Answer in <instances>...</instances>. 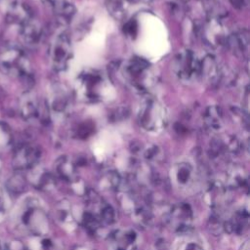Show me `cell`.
<instances>
[{"mask_svg":"<svg viewBox=\"0 0 250 250\" xmlns=\"http://www.w3.org/2000/svg\"><path fill=\"white\" fill-rule=\"evenodd\" d=\"M111 72L134 92L146 94L152 89L157 82V73L151 64L143 58L134 57L122 62H117L110 66Z\"/></svg>","mask_w":250,"mask_h":250,"instance_id":"obj_1","label":"cell"},{"mask_svg":"<svg viewBox=\"0 0 250 250\" xmlns=\"http://www.w3.org/2000/svg\"><path fill=\"white\" fill-rule=\"evenodd\" d=\"M105 75L97 68H86L75 80V94L85 103L102 101L107 91L108 83Z\"/></svg>","mask_w":250,"mask_h":250,"instance_id":"obj_2","label":"cell"},{"mask_svg":"<svg viewBox=\"0 0 250 250\" xmlns=\"http://www.w3.org/2000/svg\"><path fill=\"white\" fill-rule=\"evenodd\" d=\"M137 119L144 130L158 133L166 127L168 115L165 106L159 101L146 97L139 104Z\"/></svg>","mask_w":250,"mask_h":250,"instance_id":"obj_3","label":"cell"},{"mask_svg":"<svg viewBox=\"0 0 250 250\" xmlns=\"http://www.w3.org/2000/svg\"><path fill=\"white\" fill-rule=\"evenodd\" d=\"M201 59L190 49L179 51L172 62V69L179 80L193 83L200 78Z\"/></svg>","mask_w":250,"mask_h":250,"instance_id":"obj_4","label":"cell"},{"mask_svg":"<svg viewBox=\"0 0 250 250\" xmlns=\"http://www.w3.org/2000/svg\"><path fill=\"white\" fill-rule=\"evenodd\" d=\"M170 180L173 186L178 189L182 191H190L197 188L199 175L191 162L182 160L171 167Z\"/></svg>","mask_w":250,"mask_h":250,"instance_id":"obj_5","label":"cell"},{"mask_svg":"<svg viewBox=\"0 0 250 250\" xmlns=\"http://www.w3.org/2000/svg\"><path fill=\"white\" fill-rule=\"evenodd\" d=\"M49 57L51 64L56 71H64L72 59V45L69 36L65 32H61L53 39Z\"/></svg>","mask_w":250,"mask_h":250,"instance_id":"obj_6","label":"cell"},{"mask_svg":"<svg viewBox=\"0 0 250 250\" xmlns=\"http://www.w3.org/2000/svg\"><path fill=\"white\" fill-rule=\"evenodd\" d=\"M229 34L222 20L216 17H208L202 25V38L204 42L213 49L227 46Z\"/></svg>","mask_w":250,"mask_h":250,"instance_id":"obj_7","label":"cell"},{"mask_svg":"<svg viewBox=\"0 0 250 250\" xmlns=\"http://www.w3.org/2000/svg\"><path fill=\"white\" fill-rule=\"evenodd\" d=\"M165 219L174 230L181 234H187L185 232L188 231L192 222V211L188 204H176L167 210Z\"/></svg>","mask_w":250,"mask_h":250,"instance_id":"obj_8","label":"cell"},{"mask_svg":"<svg viewBox=\"0 0 250 250\" xmlns=\"http://www.w3.org/2000/svg\"><path fill=\"white\" fill-rule=\"evenodd\" d=\"M48 106L50 112L57 117L64 118L69 114L71 108V98L67 89L62 84H55L52 87Z\"/></svg>","mask_w":250,"mask_h":250,"instance_id":"obj_9","label":"cell"},{"mask_svg":"<svg viewBox=\"0 0 250 250\" xmlns=\"http://www.w3.org/2000/svg\"><path fill=\"white\" fill-rule=\"evenodd\" d=\"M138 244V232L132 228H120L108 235L110 250H136Z\"/></svg>","mask_w":250,"mask_h":250,"instance_id":"obj_10","label":"cell"},{"mask_svg":"<svg viewBox=\"0 0 250 250\" xmlns=\"http://www.w3.org/2000/svg\"><path fill=\"white\" fill-rule=\"evenodd\" d=\"M250 37L246 28H239L229 34L227 47H229L238 58L247 59L249 55Z\"/></svg>","mask_w":250,"mask_h":250,"instance_id":"obj_11","label":"cell"},{"mask_svg":"<svg viewBox=\"0 0 250 250\" xmlns=\"http://www.w3.org/2000/svg\"><path fill=\"white\" fill-rule=\"evenodd\" d=\"M220 69L221 64L214 56L209 54L201 58L200 78L210 86H215L220 83Z\"/></svg>","mask_w":250,"mask_h":250,"instance_id":"obj_12","label":"cell"},{"mask_svg":"<svg viewBox=\"0 0 250 250\" xmlns=\"http://www.w3.org/2000/svg\"><path fill=\"white\" fill-rule=\"evenodd\" d=\"M229 188L221 181L212 182L206 189V201L214 209H221L228 200Z\"/></svg>","mask_w":250,"mask_h":250,"instance_id":"obj_13","label":"cell"},{"mask_svg":"<svg viewBox=\"0 0 250 250\" xmlns=\"http://www.w3.org/2000/svg\"><path fill=\"white\" fill-rule=\"evenodd\" d=\"M202 120L205 128L212 132L218 133L224 126V116L222 108L218 105H209L202 114Z\"/></svg>","mask_w":250,"mask_h":250,"instance_id":"obj_14","label":"cell"},{"mask_svg":"<svg viewBox=\"0 0 250 250\" xmlns=\"http://www.w3.org/2000/svg\"><path fill=\"white\" fill-rule=\"evenodd\" d=\"M57 173L61 178L74 184L78 181V168L76 162L68 156H62L56 164Z\"/></svg>","mask_w":250,"mask_h":250,"instance_id":"obj_15","label":"cell"},{"mask_svg":"<svg viewBox=\"0 0 250 250\" xmlns=\"http://www.w3.org/2000/svg\"><path fill=\"white\" fill-rule=\"evenodd\" d=\"M21 107V114L26 119H33L40 115V103L32 93H26L22 97Z\"/></svg>","mask_w":250,"mask_h":250,"instance_id":"obj_16","label":"cell"},{"mask_svg":"<svg viewBox=\"0 0 250 250\" xmlns=\"http://www.w3.org/2000/svg\"><path fill=\"white\" fill-rule=\"evenodd\" d=\"M226 187L228 188H242L247 183V174L242 167L238 165H232L229 167L226 174Z\"/></svg>","mask_w":250,"mask_h":250,"instance_id":"obj_17","label":"cell"},{"mask_svg":"<svg viewBox=\"0 0 250 250\" xmlns=\"http://www.w3.org/2000/svg\"><path fill=\"white\" fill-rule=\"evenodd\" d=\"M21 36L27 44H38L42 37V27L37 21L29 19L26 21H24Z\"/></svg>","mask_w":250,"mask_h":250,"instance_id":"obj_18","label":"cell"},{"mask_svg":"<svg viewBox=\"0 0 250 250\" xmlns=\"http://www.w3.org/2000/svg\"><path fill=\"white\" fill-rule=\"evenodd\" d=\"M54 10L57 14L60 23H62V24H68L71 21V20L73 19L75 12H76L75 7L67 1L62 2L61 4L56 6L54 8Z\"/></svg>","mask_w":250,"mask_h":250,"instance_id":"obj_19","label":"cell"},{"mask_svg":"<svg viewBox=\"0 0 250 250\" xmlns=\"http://www.w3.org/2000/svg\"><path fill=\"white\" fill-rule=\"evenodd\" d=\"M173 250H205V248L203 244L194 237L188 234H182L181 237L176 240Z\"/></svg>","mask_w":250,"mask_h":250,"instance_id":"obj_20","label":"cell"},{"mask_svg":"<svg viewBox=\"0 0 250 250\" xmlns=\"http://www.w3.org/2000/svg\"><path fill=\"white\" fill-rule=\"evenodd\" d=\"M106 9L116 21H122L126 18L127 4L125 0H106Z\"/></svg>","mask_w":250,"mask_h":250,"instance_id":"obj_21","label":"cell"},{"mask_svg":"<svg viewBox=\"0 0 250 250\" xmlns=\"http://www.w3.org/2000/svg\"><path fill=\"white\" fill-rule=\"evenodd\" d=\"M101 184L104 188L116 189L120 188L122 184V179L116 171H107L101 179Z\"/></svg>","mask_w":250,"mask_h":250,"instance_id":"obj_22","label":"cell"},{"mask_svg":"<svg viewBox=\"0 0 250 250\" xmlns=\"http://www.w3.org/2000/svg\"><path fill=\"white\" fill-rule=\"evenodd\" d=\"M143 157L147 161V162H159L163 158V153L162 150L159 146L151 145L147 146L146 147H142L141 149Z\"/></svg>","mask_w":250,"mask_h":250,"instance_id":"obj_23","label":"cell"},{"mask_svg":"<svg viewBox=\"0 0 250 250\" xmlns=\"http://www.w3.org/2000/svg\"><path fill=\"white\" fill-rule=\"evenodd\" d=\"M94 129H95V127H94V124L92 122H90V121L86 122L85 121L83 123H80L76 127V129H75V136L77 138H82V139L87 138L88 136H90L93 133Z\"/></svg>","mask_w":250,"mask_h":250,"instance_id":"obj_24","label":"cell"},{"mask_svg":"<svg viewBox=\"0 0 250 250\" xmlns=\"http://www.w3.org/2000/svg\"><path fill=\"white\" fill-rule=\"evenodd\" d=\"M129 115V109L126 106H119L118 108H115L112 110V112L109 115V118L112 121H120L123 119H126Z\"/></svg>","mask_w":250,"mask_h":250,"instance_id":"obj_25","label":"cell"},{"mask_svg":"<svg viewBox=\"0 0 250 250\" xmlns=\"http://www.w3.org/2000/svg\"><path fill=\"white\" fill-rule=\"evenodd\" d=\"M136 29H137V24L135 21H130L127 23V27H126V32L129 35H135L136 34Z\"/></svg>","mask_w":250,"mask_h":250,"instance_id":"obj_26","label":"cell"},{"mask_svg":"<svg viewBox=\"0 0 250 250\" xmlns=\"http://www.w3.org/2000/svg\"><path fill=\"white\" fill-rule=\"evenodd\" d=\"M229 1L230 2V4H231L234 8H236V9H238V10L243 9V8L245 7V5H246L245 0H229Z\"/></svg>","mask_w":250,"mask_h":250,"instance_id":"obj_27","label":"cell"},{"mask_svg":"<svg viewBox=\"0 0 250 250\" xmlns=\"http://www.w3.org/2000/svg\"><path fill=\"white\" fill-rule=\"evenodd\" d=\"M128 1L133 2V3H148L151 0H128Z\"/></svg>","mask_w":250,"mask_h":250,"instance_id":"obj_28","label":"cell"},{"mask_svg":"<svg viewBox=\"0 0 250 250\" xmlns=\"http://www.w3.org/2000/svg\"><path fill=\"white\" fill-rule=\"evenodd\" d=\"M75 250H90V249H88V248H85V247H78V248H76Z\"/></svg>","mask_w":250,"mask_h":250,"instance_id":"obj_29","label":"cell"}]
</instances>
